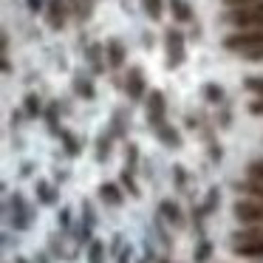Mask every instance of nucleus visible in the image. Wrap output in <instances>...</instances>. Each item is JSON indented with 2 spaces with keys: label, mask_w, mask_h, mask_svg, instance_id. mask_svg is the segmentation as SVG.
Segmentation results:
<instances>
[{
  "label": "nucleus",
  "mask_w": 263,
  "mask_h": 263,
  "mask_svg": "<svg viewBox=\"0 0 263 263\" xmlns=\"http://www.w3.org/2000/svg\"><path fill=\"white\" fill-rule=\"evenodd\" d=\"M71 88H74V93L80 99H85V102L97 99V85H93V80L88 74H82V71H74V77H71Z\"/></svg>",
  "instance_id": "nucleus-13"
},
{
  "label": "nucleus",
  "mask_w": 263,
  "mask_h": 263,
  "mask_svg": "<svg viewBox=\"0 0 263 263\" xmlns=\"http://www.w3.org/2000/svg\"><path fill=\"white\" fill-rule=\"evenodd\" d=\"M187 170H184V167L181 164H173V181H176V190H181V193H184V190H187Z\"/></svg>",
  "instance_id": "nucleus-35"
},
{
  "label": "nucleus",
  "mask_w": 263,
  "mask_h": 263,
  "mask_svg": "<svg viewBox=\"0 0 263 263\" xmlns=\"http://www.w3.org/2000/svg\"><path fill=\"white\" fill-rule=\"evenodd\" d=\"M23 114L29 116V119H37V116L46 114V108H43V99L37 97V93H26V99H23Z\"/></svg>",
  "instance_id": "nucleus-28"
},
{
  "label": "nucleus",
  "mask_w": 263,
  "mask_h": 263,
  "mask_svg": "<svg viewBox=\"0 0 263 263\" xmlns=\"http://www.w3.org/2000/svg\"><path fill=\"white\" fill-rule=\"evenodd\" d=\"M164 54H167V68H181L187 60V37L178 29H167L164 31Z\"/></svg>",
  "instance_id": "nucleus-4"
},
{
  "label": "nucleus",
  "mask_w": 263,
  "mask_h": 263,
  "mask_svg": "<svg viewBox=\"0 0 263 263\" xmlns=\"http://www.w3.org/2000/svg\"><path fill=\"white\" fill-rule=\"evenodd\" d=\"M139 161H142V153H139V144L136 142H127L125 144V167L133 173H139Z\"/></svg>",
  "instance_id": "nucleus-30"
},
{
  "label": "nucleus",
  "mask_w": 263,
  "mask_h": 263,
  "mask_svg": "<svg viewBox=\"0 0 263 263\" xmlns=\"http://www.w3.org/2000/svg\"><path fill=\"white\" fill-rule=\"evenodd\" d=\"M218 204H221V190H218V187H210V190H206V198H204V204H201V206L206 210V215H212V212L218 210Z\"/></svg>",
  "instance_id": "nucleus-33"
},
{
  "label": "nucleus",
  "mask_w": 263,
  "mask_h": 263,
  "mask_svg": "<svg viewBox=\"0 0 263 263\" xmlns=\"http://www.w3.org/2000/svg\"><path fill=\"white\" fill-rule=\"evenodd\" d=\"M108 255L110 249L105 246V240L93 238V243L88 246V263H108Z\"/></svg>",
  "instance_id": "nucleus-27"
},
{
  "label": "nucleus",
  "mask_w": 263,
  "mask_h": 263,
  "mask_svg": "<svg viewBox=\"0 0 263 263\" xmlns=\"http://www.w3.org/2000/svg\"><path fill=\"white\" fill-rule=\"evenodd\" d=\"M60 142H63V150L71 156V159H77V156L82 153V139L77 136V133H71L68 127H63V130H60Z\"/></svg>",
  "instance_id": "nucleus-21"
},
{
  "label": "nucleus",
  "mask_w": 263,
  "mask_h": 263,
  "mask_svg": "<svg viewBox=\"0 0 263 263\" xmlns=\"http://www.w3.org/2000/svg\"><path fill=\"white\" fill-rule=\"evenodd\" d=\"M223 23L235 26V29H263V3L229 9V12L223 14Z\"/></svg>",
  "instance_id": "nucleus-3"
},
{
  "label": "nucleus",
  "mask_w": 263,
  "mask_h": 263,
  "mask_svg": "<svg viewBox=\"0 0 263 263\" xmlns=\"http://www.w3.org/2000/svg\"><path fill=\"white\" fill-rule=\"evenodd\" d=\"M153 133H156V139H159V142L164 144L167 150H181V147H184L181 130H178L176 125H170V122H161L159 127H153Z\"/></svg>",
  "instance_id": "nucleus-9"
},
{
  "label": "nucleus",
  "mask_w": 263,
  "mask_h": 263,
  "mask_svg": "<svg viewBox=\"0 0 263 263\" xmlns=\"http://www.w3.org/2000/svg\"><path fill=\"white\" fill-rule=\"evenodd\" d=\"M31 170H34V164H31V161H26L23 170H20V176H31Z\"/></svg>",
  "instance_id": "nucleus-49"
},
{
  "label": "nucleus",
  "mask_w": 263,
  "mask_h": 263,
  "mask_svg": "<svg viewBox=\"0 0 263 263\" xmlns=\"http://www.w3.org/2000/svg\"><path fill=\"white\" fill-rule=\"evenodd\" d=\"M71 235H74L71 240H74V243L80 246V249H82V246L88 249V246L93 243V227H91V223H85L82 218L74 223V227H71Z\"/></svg>",
  "instance_id": "nucleus-19"
},
{
  "label": "nucleus",
  "mask_w": 263,
  "mask_h": 263,
  "mask_svg": "<svg viewBox=\"0 0 263 263\" xmlns=\"http://www.w3.org/2000/svg\"><path fill=\"white\" fill-rule=\"evenodd\" d=\"M0 65H3V74H12V63H9V54H0Z\"/></svg>",
  "instance_id": "nucleus-47"
},
{
  "label": "nucleus",
  "mask_w": 263,
  "mask_h": 263,
  "mask_svg": "<svg viewBox=\"0 0 263 263\" xmlns=\"http://www.w3.org/2000/svg\"><path fill=\"white\" fill-rule=\"evenodd\" d=\"M6 218H9V223L14 227V232H26V229H31V223H34V210H31V204L26 201L23 193H12V195H9Z\"/></svg>",
  "instance_id": "nucleus-1"
},
{
  "label": "nucleus",
  "mask_w": 263,
  "mask_h": 263,
  "mask_svg": "<svg viewBox=\"0 0 263 263\" xmlns=\"http://www.w3.org/2000/svg\"><path fill=\"white\" fill-rule=\"evenodd\" d=\"M246 176L249 178H260L263 181V159H255L249 167H246Z\"/></svg>",
  "instance_id": "nucleus-39"
},
{
  "label": "nucleus",
  "mask_w": 263,
  "mask_h": 263,
  "mask_svg": "<svg viewBox=\"0 0 263 263\" xmlns=\"http://www.w3.org/2000/svg\"><path fill=\"white\" fill-rule=\"evenodd\" d=\"M14 263H29V260H26V257H14Z\"/></svg>",
  "instance_id": "nucleus-51"
},
{
  "label": "nucleus",
  "mask_w": 263,
  "mask_h": 263,
  "mask_svg": "<svg viewBox=\"0 0 263 263\" xmlns=\"http://www.w3.org/2000/svg\"><path fill=\"white\" fill-rule=\"evenodd\" d=\"M243 88H246V91H252V93H257V97H263V77H246Z\"/></svg>",
  "instance_id": "nucleus-37"
},
{
  "label": "nucleus",
  "mask_w": 263,
  "mask_h": 263,
  "mask_svg": "<svg viewBox=\"0 0 263 263\" xmlns=\"http://www.w3.org/2000/svg\"><path fill=\"white\" fill-rule=\"evenodd\" d=\"M167 6H170L176 23H190L193 20V9H190L187 0H167Z\"/></svg>",
  "instance_id": "nucleus-23"
},
{
  "label": "nucleus",
  "mask_w": 263,
  "mask_h": 263,
  "mask_svg": "<svg viewBox=\"0 0 263 263\" xmlns=\"http://www.w3.org/2000/svg\"><path fill=\"white\" fill-rule=\"evenodd\" d=\"M232 252H235L238 257H246V260H263V238L232 243Z\"/></svg>",
  "instance_id": "nucleus-15"
},
{
  "label": "nucleus",
  "mask_w": 263,
  "mask_h": 263,
  "mask_svg": "<svg viewBox=\"0 0 263 263\" xmlns=\"http://www.w3.org/2000/svg\"><path fill=\"white\" fill-rule=\"evenodd\" d=\"M159 215L164 218L167 227H173V229H184V227H187V218H184L181 206H178L173 198H164V201L159 204Z\"/></svg>",
  "instance_id": "nucleus-10"
},
{
  "label": "nucleus",
  "mask_w": 263,
  "mask_h": 263,
  "mask_svg": "<svg viewBox=\"0 0 263 263\" xmlns=\"http://www.w3.org/2000/svg\"><path fill=\"white\" fill-rule=\"evenodd\" d=\"M221 46L227 48V51L243 57V54H249V51H255V48L263 46V29H238L235 34L223 37Z\"/></svg>",
  "instance_id": "nucleus-2"
},
{
  "label": "nucleus",
  "mask_w": 263,
  "mask_h": 263,
  "mask_svg": "<svg viewBox=\"0 0 263 263\" xmlns=\"http://www.w3.org/2000/svg\"><path fill=\"white\" fill-rule=\"evenodd\" d=\"M136 263H150V260H147V257H142V260H136Z\"/></svg>",
  "instance_id": "nucleus-52"
},
{
  "label": "nucleus",
  "mask_w": 263,
  "mask_h": 263,
  "mask_svg": "<svg viewBox=\"0 0 263 263\" xmlns=\"http://www.w3.org/2000/svg\"><path fill=\"white\" fill-rule=\"evenodd\" d=\"M201 93H204L206 102H210V105H218V108H221L223 99H227V91H223V88L218 85V82H206V85L201 88Z\"/></svg>",
  "instance_id": "nucleus-26"
},
{
  "label": "nucleus",
  "mask_w": 263,
  "mask_h": 263,
  "mask_svg": "<svg viewBox=\"0 0 263 263\" xmlns=\"http://www.w3.org/2000/svg\"><path fill=\"white\" fill-rule=\"evenodd\" d=\"M232 215L238 218L243 227H249V223H263V198H255V195L238 198L232 204Z\"/></svg>",
  "instance_id": "nucleus-5"
},
{
  "label": "nucleus",
  "mask_w": 263,
  "mask_h": 263,
  "mask_svg": "<svg viewBox=\"0 0 263 263\" xmlns=\"http://www.w3.org/2000/svg\"><path fill=\"white\" fill-rule=\"evenodd\" d=\"M212 252H215V246H212V240L206 238H198L195 240V249H193V263H210L212 260Z\"/></svg>",
  "instance_id": "nucleus-22"
},
{
  "label": "nucleus",
  "mask_w": 263,
  "mask_h": 263,
  "mask_svg": "<svg viewBox=\"0 0 263 263\" xmlns=\"http://www.w3.org/2000/svg\"><path fill=\"white\" fill-rule=\"evenodd\" d=\"M68 14H71L68 0H48V3H46V26H48V29H54V31L65 29Z\"/></svg>",
  "instance_id": "nucleus-8"
},
{
  "label": "nucleus",
  "mask_w": 263,
  "mask_h": 263,
  "mask_svg": "<svg viewBox=\"0 0 263 263\" xmlns=\"http://www.w3.org/2000/svg\"><path fill=\"white\" fill-rule=\"evenodd\" d=\"M34 193H37V201H40L43 206H57V201H60V190L54 187L51 181H46V178H37Z\"/></svg>",
  "instance_id": "nucleus-17"
},
{
  "label": "nucleus",
  "mask_w": 263,
  "mask_h": 263,
  "mask_svg": "<svg viewBox=\"0 0 263 263\" xmlns=\"http://www.w3.org/2000/svg\"><path fill=\"white\" fill-rule=\"evenodd\" d=\"M249 114L252 116H263V97H257L255 102H249Z\"/></svg>",
  "instance_id": "nucleus-44"
},
{
  "label": "nucleus",
  "mask_w": 263,
  "mask_h": 263,
  "mask_svg": "<svg viewBox=\"0 0 263 263\" xmlns=\"http://www.w3.org/2000/svg\"><path fill=\"white\" fill-rule=\"evenodd\" d=\"M116 263H133V246L130 243H127L119 255H116Z\"/></svg>",
  "instance_id": "nucleus-42"
},
{
  "label": "nucleus",
  "mask_w": 263,
  "mask_h": 263,
  "mask_svg": "<svg viewBox=\"0 0 263 263\" xmlns=\"http://www.w3.org/2000/svg\"><path fill=\"white\" fill-rule=\"evenodd\" d=\"M238 193H246V195H255V198H263V181H260V178H246V181L238 184Z\"/></svg>",
  "instance_id": "nucleus-31"
},
{
  "label": "nucleus",
  "mask_w": 263,
  "mask_h": 263,
  "mask_svg": "<svg viewBox=\"0 0 263 263\" xmlns=\"http://www.w3.org/2000/svg\"><path fill=\"white\" fill-rule=\"evenodd\" d=\"M0 54H9V34L0 31Z\"/></svg>",
  "instance_id": "nucleus-46"
},
{
  "label": "nucleus",
  "mask_w": 263,
  "mask_h": 263,
  "mask_svg": "<svg viewBox=\"0 0 263 263\" xmlns=\"http://www.w3.org/2000/svg\"><path fill=\"white\" fill-rule=\"evenodd\" d=\"M144 12H147L150 20H161L164 17V0H142Z\"/></svg>",
  "instance_id": "nucleus-32"
},
{
  "label": "nucleus",
  "mask_w": 263,
  "mask_h": 263,
  "mask_svg": "<svg viewBox=\"0 0 263 263\" xmlns=\"http://www.w3.org/2000/svg\"><path fill=\"white\" fill-rule=\"evenodd\" d=\"M229 238H232V243H240V240H257V238H263V223H249V227H240L238 232H232Z\"/></svg>",
  "instance_id": "nucleus-24"
},
{
  "label": "nucleus",
  "mask_w": 263,
  "mask_h": 263,
  "mask_svg": "<svg viewBox=\"0 0 263 263\" xmlns=\"http://www.w3.org/2000/svg\"><path fill=\"white\" fill-rule=\"evenodd\" d=\"M227 9H238V6H255V3H260V0H221Z\"/></svg>",
  "instance_id": "nucleus-41"
},
{
  "label": "nucleus",
  "mask_w": 263,
  "mask_h": 263,
  "mask_svg": "<svg viewBox=\"0 0 263 263\" xmlns=\"http://www.w3.org/2000/svg\"><path fill=\"white\" fill-rule=\"evenodd\" d=\"M125 93L130 102H142L147 97V82H144V71L139 65H130L125 74Z\"/></svg>",
  "instance_id": "nucleus-7"
},
{
  "label": "nucleus",
  "mask_w": 263,
  "mask_h": 263,
  "mask_svg": "<svg viewBox=\"0 0 263 263\" xmlns=\"http://www.w3.org/2000/svg\"><path fill=\"white\" fill-rule=\"evenodd\" d=\"M144 114H147V125L150 127H159L161 122H167V99L161 91H150L144 97Z\"/></svg>",
  "instance_id": "nucleus-6"
},
{
  "label": "nucleus",
  "mask_w": 263,
  "mask_h": 263,
  "mask_svg": "<svg viewBox=\"0 0 263 263\" xmlns=\"http://www.w3.org/2000/svg\"><path fill=\"white\" fill-rule=\"evenodd\" d=\"M97 193H99V201H102L105 206H122L125 204V187H122V184L102 181Z\"/></svg>",
  "instance_id": "nucleus-11"
},
{
  "label": "nucleus",
  "mask_w": 263,
  "mask_h": 263,
  "mask_svg": "<svg viewBox=\"0 0 263 263\" xmlns=\"http://www.w3.org/2000/svg\"><path fill=\"white\" fill-rule=\"evenodd\" d=\"M71 14H74L80 23H88L93 17V9H97V0H68Z\"/></svg>",
  "instance_id": "nucleus-20"
},
{
  "label": "nucleus",
  "mask_w": 263,
  "mask_h": 263,
  "mask_svg": "<svg viewBox=\"0 0 263 263\" xmlns=\"http://www.w3.org/2000/svg\"><path fill=\"white\" fill-rule=\"evenodd\" d=\"M110 255H119L122 249H125V235H114V240H110Z\"/></svg>",
  "instance_id": "nucleus-40"
},
{
  "label": "nucleus",
  "mask_w": 263,
  "mask_h": 263,
  "mask_svg": "<svg viewBox=\"0 0 263 263\" xmlns=\"http://www.w3.org/2000/svg\"><path fill=\"white\" fill-rule=\"evenodd\" d=\"M243 60H249V63H260L263 60V46L255 48V51H249V54H243Z\"/></svg>",
  "instance_id": "nucleus-45"
},
{
  "label": "nucleus",
  "mask_w": 263,
  "mask_h": 263,
  "mask_svg": "<svg viewBox=\"0 0 263 263\" xmlns=\"http://www.w3.org/2000/svg\"><path fill=\"white\" fill-rule=\"evenodd\" d=\"M85 60L91 65V74H105V65H108V54H105V46L102 43H91L85 48Z\"/></svg>",
  "instance_id": "nucleus-14"
},
{
  "label": "nucleus",
  "mask_w": 263,
  "mask_h": 263,
  "mask_svg": "<svg viewBox=\"0 0 263 263\" xmlns=\"http://www.w3.org/2000/svg\"><path fill=\"white\" fill-rule=\"evenodd\" d=\"M51 252H37V257H34V263H51Z\"/></svg>",
  "instance_id": "nucleus-48"
},
{
  "label": "nucleus",
  "mask_w": 263,
  "mask_h": 263,
  "mask_svg": "<svg viewBox=\"0 0 263 263\" xmlns=\"http://www.w3.org/2000/svg\"><path fill=\"white\" fill-rule=\"evenodd\" d=\"M156 263H173V260H170V255H161V257H159V260H156Z\"/></svg>",
  "instance_id": "nucleus-50"
},
{
  "label": "nucleus",
  "mask_w": 263,
  "mask_h": 263,
  "mask_svg": "<svg viewBox=\"0 0 263 263\" xmlns=\"http://www.w3.org/2000/svg\"><path fill=\"white\" fill-rule=\"evenodd\" d=\"M46 125H48V130L54 133V136H60V130H63V127H60V102H48L46 105Z\"/></svg>",
  "instance_id": "nucleus-29"
},
{
  "label": "nucleus",
  "mask_w": 263,
  "mask_h": 263,
  "mask_svg": "<svg viewBox=\"0 0 263 263\" xmlns=\"http://www.w3.org/2000/svg\"><path fill=\"white\" fill-rule=\"evenodd\" d=\"M57 223H60V229H63V232H71V227H74V221H71V206H60Z\"/></svg>",
  "instance_id": "nucleus-36"
},
{
  "label": "nucleus",
  "mask_w": 263,
  "mask_h": 263,
  "mask_svg": "<svg viewBox=\"0 0 263 263\" xmlns=\"http://www.w3.org/2000/svg\"><path fill=\"white\" fill-rule=\"evenodd\" d=\"M108 130L114 133L116 139H125V142H127V130H130V114H127L125 108H116L114 116H110Z\"/></svg>",
  "instance_id": "nucleus-16"
},
{
  "label": "nucleus",
  "mask_w": 263,
  "mask_h": 263,
  "mask_svg": "<svg viewBox=\"0 0 263 263\" xmlns=\"http://www.w3.org/2000/svg\"><path fill=\"white\" fill-rule=\"evenodd\" d=\"M119 181H122V187H125V193L130 195V198H142V190H139V181H136V173H133V170L122 167Z\"/></svg>",
  "instance_id": "nucleus-25"
},
{
  "label": "nucleus",
  "mask_w": 263,
  "mask_h": 263,
  "mask_svg": "<svg viewBox=\"0 0 263 263\" xmlns=\"http://www.w3.org/2000/svg\"><path fill=\"white\" fill-rule=\"evenodd\" d=\"M105 54H108V68L119 71L122 65H125V60H127V46L119 40V37H110V40L105 43Z\"/></svg>",
  "instance_id": "nucleus-12"
},
{
  "label": "nucleus",
  "mask_w": 263,
  "mask_h": 263,
  "mask_svg": "<svg viewBox=\"0 0 263 263\" xmlns=\"http://www.w3.org/2000/svg\"><path fill=\"white\" fill-rule=\"evenodd\" d=\"M164 223H167V221L159 215V218L153 221V227H156V232H159V240H161V246H164V249L170 252V249H173V238H170V232L164 229Z\"/></svg>",
  "instance_id": "nucleus-34"
},
{
  "label": "nucleus",
  "mask_w": 263,
  "mask_h": 263,
  "mask_svg": "<svg viewBox=\"0 0 263 263\" xmlns=\"http://www.w3.org/2000/svg\"><path fill=\"white\" fill-rule=\"evenodd\" d=\"M26 6H29V12H31V14L46 12V0H26Z\"/></svg>",
  "instance_id": "nucleus-43"
},
{
  "label": "nucleus",
  "mask_w": 263,
  "mask_h": 263,
  "mask_svg": "<svg viewBox=\"0 0 263 263\" xmlns=\"http://www.w3.org/2000/svg\"><path fill=\"white\" fill-rule=\"evenodd\" d=\"M82 221L91 223V227H97V212H93V204L88 198L82 201Z\"/></svg>",
  "instance_id": "nucleus-38"
},
{
  "label": "nucleus",
  "mask_w": 263,
  "mask_h": 263,
  "mask_svg": "<svg viewBox=\"0 0 263 263\" xmlns=\"http://www.w3.org/2000/svg\"><path fill=\"white\" fill-rule=\"evenodd\" d=\"M114 142H116V136H114L110 130H102V133L97 136V150H93V156H97L99 164L110 159V153H114Z\"/></svg>",
  "instance_id": "nucleus-18"
}]
</instances>
